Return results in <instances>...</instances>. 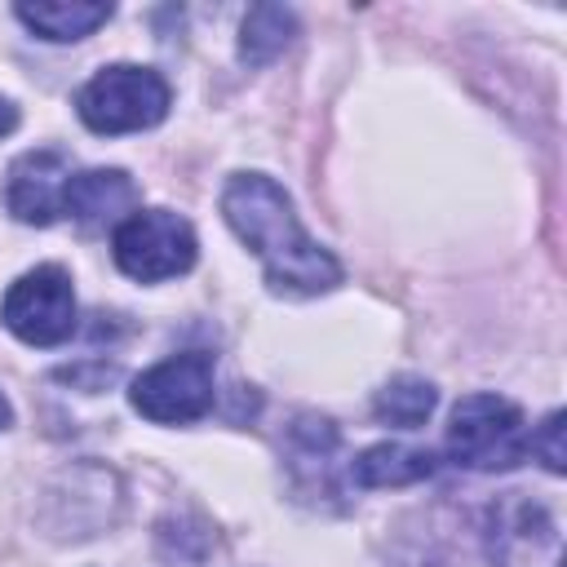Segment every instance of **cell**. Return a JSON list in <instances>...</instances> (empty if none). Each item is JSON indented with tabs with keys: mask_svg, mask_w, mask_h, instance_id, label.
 I'll return each instance as SVG.
<instances>
[{
	"mask_svg": "<svg viewBox=\"0 0 567 567\" xmlns=\"http://www.w3.org/2000/svg\"><path fill=\"white\" fill-rule=\"evenodd\" d=\"M221 217L239 235V244H248L261 257L270 292L319 297L341 284V261L301 230L292 199L275 177L235 173L221 190Z\"/></svg>",
	"mask_w": 567,
	"mask_h": 567,
	"instance_id": "cell-1",
	"label": "cell"
},
{
	"mask_svg": "<svg viewBox=\"0 0 567 567\" xmlns=\"http://www.w3.org/2000/svg\"><path fill=\"white\" fill-rule=\"evenodd\" d=\"M168 80L151 66H133V62H115L102 66L80 93H75V111L93 133H142L155 128L168 115Z\"/></svg>",
	"mask_w": 567,
	"mask_h": 567,
	"instance_id": "cell-2",
	"label": "cell"
},
{
	"mask_svg": "<svg viewBox=\"0 0 567 567\" xmlns=\"http://www.w3.org/2000/svg\"><path fill=\"white\" fill-rule=\"evenodd\" d=\"M447 452L465 470H514L527 456V421L501 394H465L447 421Z\"/></svg>",
	"mask_w": 567,
	"mask_h": 567,
	"instance_id": "cell-3",
	"label": "cell"
},
{
	"mask_svg": "<svg viewBox=\"0 0 567 567\" xmlns=\"http://www.w3.org/2000/svg\"><path fill=\"white\" fill-rule=\"evenodd\" d=\"M111 252L115 266L137 279V284H159L177 279L195 266V226L168 208H133L115 230H111Z\"/></svg>",
	"mask_w": 567,
	"mask_h": 567,
	"instance_id": "cell-4",
	"label": "cell"
},
{
	"mask_svg": "<svg viewBox=\"0 0 567 567\" xmlns=\"http://www.w3.org/2000/svg\"><path fill=\"white\" fill-rule=\"evenodd\" d=\"M4 328L27 346H62L75 332V288L62 266H35L18 275L0 301Z\"/></svg>",
	"mask_w": 567,
	"mask_h": 567,
	"instance_id": "cell-5",
	"label": "cell"
},
{
	"mask_svg": "<svg viewBox=\"0 0 567 567\" xmlns=\"http://www.w3.org/2000/svg\"><path fill=\"white\" fill-rule=\"evenodd\" d=\"M217 399V381H213V359L199 350L186 354H168L155 368H146L142 377H133L128 403L155 421V425H186L199 421Z\"/></svg>",
	"mask_w": 567,
	"mask_h": 567,
	"instance_id": "cell-6",
	"label": "cell"
},
{
	"mask_svg": "<svg viewBox=\"0 0 567 567\" xmlns=\"http://www.w3.org/2000/svg\"><path fill=\"white\" fill-rule=\"evenodd\" d=\"M71 164L62 151H27L9 164L4 177V208L27 226H49L62 217Z\"/></svg>",
	"mask_w": 567,
	"mask_h": 567,
	"instance_id": "cell-7",
	"label": "cell"
},
{
	"mask_svg": "<svg viewBox=\"0 0 567 567\" xmlns=\"http://www.w3.org/2000/svg\"><path fill=\"white\" fill-rule=\"evenodd\" d=\"M133 208H137V186L124 168H89V173H71L66 182L62 213H71L89 230L120 226Z\"/></svg>",
	"mask_w": 567,
	"mask_h": 567,
	"instance_id": "cell-8",
	"label": "cell"
},
{
	"mask_svg": "<svg viewBox=\"0 0 567 567\" xmlns=\"http://www.w3.org/2000/svg\"><path fill=\"white\" fill-rule=\"evenodd\" d=\"M434 474V456L408 443H372L350 461V478L359 487H408Z\"/></svg>",
	"mask_w": 567,
	"mask_h": 567,
	"instance_id": "cell-9",
	"label": "cell"
},
{
	"mask_svg": "<svg viewBox=\"0 0 567 567\" xmlns=\"http://www.w3.org/2000/svg\"><path fill=\"white\" fill-rule=\"evenodd\" d=\"M13 13H18L40 40L66 44V40L93 35V31L111 18V4H93V0H35V4H18Z\"/></svg>",
	"mask_w": 567,
	"mask_h": 567,
	"instance_id": "cell-10",
	"label": "cell"
},
{
	"mask_svg": "<svg viewBox=\"0 0 567 567\" xmlns=\"http://www.w3.org/2000/svg\"><path fill=\"white\" fill-rule=\"evenodd\" d=\"M434 403H439V390H434L425 377L403 372V377H390V381L377 390L372 416H377L381 425H394V430H416V425L430 421Z\"/></svg>",
	"mask_w": 567,
	"mask_h": 567,
	"instance_id": "cell-11",
	"label": "cell"
},
{
	"mask_svg": "<svg viewBox=\"0 0 567 567\" xmlns=\"http://www.w3.org/2000/svg\"><path fill=\"white\" fill-rule=\"evenodd\" d=\"M292 31H297L292 9H284V4H252L244 27H239V58L248 66H266V62H275L288 49Z\"/></svg>",
	"mask_w": 567,
	"mask_h": 567,
	"instance_id": "cell-12",
	"label": "cell"
},
{
	"mask_svg": "<svg viewBox=\"0 0 567 567\" xmlns=\"http://www.w3.org/2000/svg\"><path fill=\"white\" fill-rule=\"evenodd\" d=\"M527 452H536L545 461L549 474H563L567 470V447H563V412L554 408L536 430H527Z\"/></svg>",
	"mask_w": 567,
	"mask_h": 567,
	"instance_id": "cell-13",
	"label": "cell"
},
{
	"mask_svg": "<svg viewBox=\"0 0 567 567\" xmlns=\"http://www.w3.org/2000/svg\"><path fill=\"white\" fill-rule=\"evenodd\" d=\"M13 124H18V111H13V102H9V97H0V137H4V133H13Z\"/></svg>",
	"mask_w": 567,
	"mask_h": 567,
	"instance_id": "cell-14",
	"label": "cell"
},
{
	"mask_svg": "<svg viewBox=\"0 0 567 567\" xmlns=\"http://www.w3.org/2000/svg\"><path fill=\"white\" fill-rule=\"evenodd\" d=\"M9 416H13V412H9V403H4V394H0V430L9 425Z\"/></svg>",
	"mask_w": 567,
	"mask_h": 567,
	"instance_id": "cell-15",
	"label": "cell"
}]
</instances>
